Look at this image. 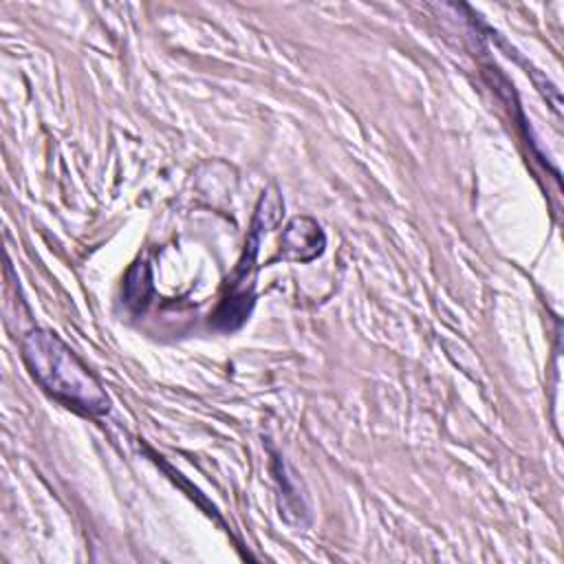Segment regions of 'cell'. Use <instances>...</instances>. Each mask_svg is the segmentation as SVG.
<instances>
[{
	"instance_id": "1",
	"label": "cell",
	"mask_w": 564,
	"mask_h": 564,
	"mask_svg": "<svg viewBox=\"0 0 564 564\" xmlns=\"http://www.w3.org/2000/svg\"><path fill=\"white\" fill-rule=\"evenodd\" d=\"M22 361L33 381L66 408L86 416L110 412L112 403L101 381L53 330H29L22 337Z\"/></svg>"
},
{
	"instance_id": "2",
	"label": "cell",
	"mask_w": 564,
	"mask_h": 564,
	"mask_svg": "<svg viewBox=\"0 0 564 564\" xmlns=\"http://www.w3.org/2000/svg\"><path fill=\"white\" fill-rule=\"evenodd\" d=\"M282 209H284V203L280 198V192L275 187H267L258 200L242 258L238 260L231 278L227 280V293L214 313L216 326L225 330H234L242 326L245 319H249V313L253 306V289H256V271H258L256 258H258L260 236L267 234V229L278 223Z\"/></svg>"
},
{
	"instance_id": "3",
	"label": "cell",
	"mask_w": 564,
	"mask_h": 564,
	"mask_svg": "<svg viewBox=\"0 0 564 564\" xmlns=\"http://www.w3.org/2000/svg\"><path fill=\"white\" fill-rule=\"evenodd\" d=\"M326 247L319 223L311 216H295L286 223L280 238V258L289 262H311Z\"/></svg>"
}]
</instances>
